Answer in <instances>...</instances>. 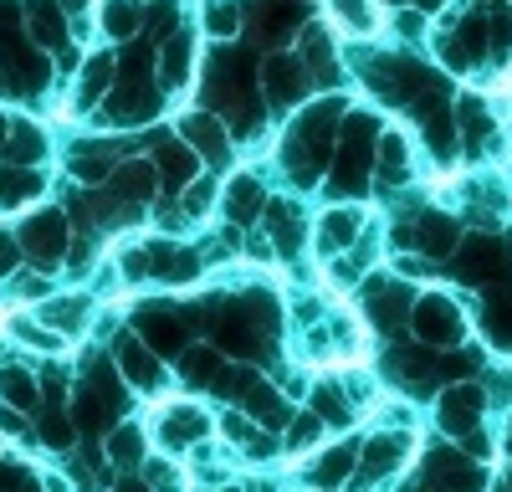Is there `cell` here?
<instances>
[{
  "label": "cell",
  "mask_w": 512,
  "mask_h": 492,
  "mask_svg": "<svg viewBox=\"0 0 512 492\" xmlns=\"http://www.w3.org/2000/svg\"><path fill=\"white\" fill-rule=\"evenodd\" d=\"M410 328L425 339V349H456L461 334H466V318H461V308L446 293H425L410 308Z\"/></svg>",
  "instance_id": "6da1fadb"
},
{
  "label": "cell",
  "mask_w": 512,
  "mask_h": 492,
  "mask_svg": "<svg viewBox=\"0 0 512 492\" xmlns=\"http://www.w3.org/2000/svg\"><path fill=\"white\" fill-rule=\"evenodd\" d=\"M62 252H67V221L57 211H36L21 221V257L31 267H57Z\"/></svg>",
  "instance_id": "7a4b0ae2"
},
{
  "label": "cell",
  "mask_w": 512,
  "mask_h": 492,
  "mask_svg": "<svg viewBox=\"0 0 512 492\" xmlns=\"http://www.w3.org/2000/svg\"><path fill=\"white\" fill-rule=\"evenodd\" d=\"M410 308H415V298H410V287L400 277H374L364 287V313H369V323L379 328V334H395L400 323H410Z\"/></svg>",
  "instance_id": "3957f363"
},
{
  "label": "cell",
  "mask_w": 512,
  "mask_h": 492,
  "mask_svg": "<svg viewBox=\"0 0 512 492\" xmlns=\"http://www.w3.org/2000/svg\"><path fill=\"white\" fill-rule=\"evenodd\" d=\"M410 436L405 431H384V436H374L364 451H359V472H364V482H384V477H395L400 467H405V457H410Z\"/></svg>",
  "instance_id": "277c9868"
},
{
  "label": "cell",
  "mask_w": 512,
  "mask_h": 492,
  "mask_svg": "<svg viewBox=\"0 0 512 492\" xmlns=\"http://www.w3.org/2000/svg\"><path fill=\"white\" fill-rule=\"evenodd\" d=\"M482 405H487L482 385H451V390L441 395V431H446V436L477 431V426H482Z\"/></svg>",
  "instance_id": "5b68a950"
},
{
  "label": "cell",
  "mask_w": 512,
  "mask_h": 492,
  "mask_svg": "<svg viewBox=\"0 0 512 492\" xmlns=\"http://www.w3.org/2000/svg\"><path fill=\"white\" fill-rule=\"evenodd\" d=\"M118 369H123V380L134 385V390H144V395H154L159 385H164V369H159V354L154 349H144L139 339H118Z\"/></svg>",
  "instance_id": "8992f818"
},
{
  "label": "cell",
  "mask_w": 512,
  "mask_h": 492,
  "mask_svg": "<svg viewBox=\"0 0 512 492\" xmlns=\"http://www.w3.org/2000/svg\"><path fill=\"white\" fill-rule=\"evenodd\" d=\"M210 436V421H205V410L200 405H169L164 416H159V441L169 451H180V446H200Z\"/></svg>",
  "instance_id": "52a82bcc"
},
{
  "label": "cell",
  "mask_w": 512,
  "mask_h": 492,
  "mask_svg": "<svg viewBox=\"0 0 512 492\" xmlns=\"http://www.w3.org/2000/svg\"><path fill=\"white\" fill-rule=\"evenodd\" d=\"M354 467H359V451H354V446H328L323 457L308 467V482H313L318 492H338V487H349Z\"/></svg>",
  "instance_id": "ba28073f"
},
{
  "label": "cell",
  "mask_w": 512,
  "mask_h": 492,
  "mask_svg": "<svg viewBox=\"0 0 512 492\" xmlns=\"http://www.w3.org/2000/svg\"><path fill=\"white\" fill-rule=\"evenodd\" d=\"M241 405H246V416H251L256 426H262V431H282V426L292 421L287 395H282V390H272V385H262V380L251 385V395H246Z\"/></svg>",
  "instance_id": "9c48e42d"
},
{
  "label": "cell",
  "mask_w": 512,
  "mask_h": 492,
  "mask_svg": "<svg viewBox=\"0 0 512 492\" xmlns=\"http://www.w3.org/2000/svg\"><path fill=\"white\" fill-rule=\"evenodd\" d=\"M149 272L164 277V282H195L200 277V257L180 252V246H154V252H149Z\"/></svg>",
  "instance_id": "30bf717a"
},
{
  "label": "cell",
  "mask_w": 512,
  "mask_h": 492,
  "mask_svg": "<svg viewBox=\"0 0 512 492\" xmlns=\"http://www.w3.org/2000/svg\"><path fill=\"white\" fill-rule=\"evenodd\" d=\"M262 205H267V190L256 185L251 175H241V180L226 190V216H231L236 226H251L256 216H262Z\"/></svg>",
  "instance_id": "8fae6325"
},
{
  "label": "cell",
  "mask_w": 512,
  "mask_h": 492,
  "mask_svg": "<svg viewBox=\"0 0 512 492\" xmlns=\"http://www.w3.org/2000/svg\"><path fill=\"white\" fill-rule=\"evenodd\" d=\"M144 323V339H149V349L154 354H175V349H185V323L175 318V313H144L139 318Z\"/></svg>",
  "instance_id": "7c38bea8"
},
{
  "label": "cell",
  "mask_w": 512,
  "mask_h": 492,
  "mask_svg": "<svg viewBox=\"0 0 512 492\" xmlns=\"http://www.w3.org/2000/svg\"><path fill=\"white\" fill-rule=\"evenodd\" d=\"M103 446H108V462H113V467H139V462H144V426L123 421V426H113V431L103 436Z\"/></svg>",
  "instance_id": "4fadbf2b"
},
{
  "label": "cell",
  "mask_w": 512,
  "mask_h": 492,
  "mask_svg": "<svg viewBox=\"0 0 512 492\" xmlns=\"http://www.w3.org/2000/svg\"><path fill=\"white\" fill-rule=\"evenodd\" d=\"M354 236H359V211H328L323 226H318V252L323 257H338Z\"/></svg>",
  "instance_id": "5bb4252c"
},
{
  "label": "cell",
  "mask_w": 512,
  "mask_h": 492,
  "mask_svg": "<svg viewBox=\"0 0 512 492\" xmlns=\"http://www.w3.org/2000/svg\"><path fill=\"white\" fill-rule=\"evenodd\" d=\"M456 267H461L466 282H487V277L502 272V257H497V246H492V241H466V246H461V257H456Z\"/></svg>",
  "instance_id": "9a60e30c"
},
{
  "label": "cell",
  "mask_w": 512,
  "mask_h": 492,
  "mask_svg": "<svg viewBox=\"0 0 512 492\" xmlns=\"http://www.w3.org/2000/svg\"><path fill=\"white\" fill-rule=\"evenodd\" d=\"M221 354L210 349V344H185V354H180V375H185V385H216V375H221Z\"/></svg>",
  "instance_id": "2e32d148"
},
{
  "label": "cell",
  "mask_w": 512,
  "mask_h": 492,
  "mask_svg": "<svg viewBox=\"0 0 512 492\" xmlns=\"http://www.w3.org/2000/svg\"><path fill=\"white\" fill-rule=\"evenodd\" d=\"M262 82H267L272 103H292L297 93H303V72H297V62H287V57H272L267 72H262Z\"/></svg>",
  "instance_id": "e0dca14e"
},
{
  "label": "cell",
  "mask_w": 512,
  "mask_h": 492,
  "mask_svg": "<svg viewBox=\"0 0 512 492\" xmlns=\"http://www.w3.org/2000/svg\"><path fill=\"white\" fill-rule=\"evenodd\" d=\"M113 190L123 195V200H149L154 190H159V180H154V164H123V170L113 175Z\"/></svg>",
  "instance_id": "ac0fdd59"
},
{
  "label": "cell",
  "mask_w": 512,
  "mask_h": 492,
  "mask_svg": "<svg viewBox=\"0 0 512 492\" xmlns=\"http://www.w3.org/2000/svg\"><path fill=\"white\" fill-rule=\"evenodd\" d=\"M185 139H190L195 149H205L210 159H226V134H221V123H216V118L190 113V118H185Z\"/></svg>",
  "instance_id": "d6986e66"
},
{
  "label": "cell",
  "mask_w": 512,
  "mask_h": 492,
  "mask_svg": "<svg viewBox=\"0 0 512 492\" xmlns=\"http://www.w3.org/2000/svg\"><path fill=\"white\" fill-rule=\"evenodd\" d=\"M0 395H6L16 410H31L36 405V395H41V385H36V375H31V369H0Z\"/></svg>",
  "instance_id": "ffe728a7"
},
{
  "label": "cell",
  "mask_w": 512,
  "mask_h": 492,
  "mask_svg": "<svg viewBox=\"0 0 512 492\" xmlns=\"http://www.w3.org/2000/svg\"><path fill=\"white\" fill-rule=\"evenodd\" d=\"M108 77H113V57H88V67H82V82H77V103L88 108L108 93Z\"/></svg>",
  "instance_id": "44dd1931"
},
{
  "label": "cell",
  "mask_w": 512,
  "mask_h": 492,
  "mask_svg": "<svg viewBox=\"0 0 512 492\" xmlns=\"http://www.w3.org/2000/svg\"><path fill=\"white\" fill-rule=\"evenodd\" d=\"M267 226H272V246L277 252H297V246H303V221H297L287 205H272V216H267Z\"/></svg>",
  "instance_id": "7402d4cb"
},
{
  "label": "cell",
  "mask_w": 512,
  "mask_h": 492,
  "mask_svg": "<svg viewBox=\"0 0 512 492\" xmlns=\"http://www.w3.org/2000/svg\"><path fill=\"white\" fill-rule=\"evenodd\" d=\"M323 431H328V421L318 416V410H303V416L287 421V446H292V451H313V446L323 441Z\"/></svg>",
  "instance_id": "603a6c76"
},
{
  "label": "cell",
  "mask_w": 512,
  "mask_h": 492,
  "mask_svg": "<svg viewBox=\"0 0 512 492\" xmlns=\"http://www.w3.org/2000/svg\"><path fill=\"white\" fill-rule=\"evenodd\" d=\"M482 323H487V339L497 349H512V298H487Z\"/></svg>",
  "instance_id": "cb8c5ba5"
},
{
  "label": "cell",
  "mask_w": 512,
  "mask_h": 492,
  "mask_svg": "<svg viewBox=\"0 0 512 492\" xmlns=\"http://www.w3.org/2000/svg\"><path fill=\"white\" fill-rule=\"evenodd\" d=\"M6 154H11V159H41V154H47V139H41L36 123H11Z\"/></svg>",
  "instance_id": "d4e9b609"
},
{
  "label": "cell",
  "mask_w": 512,
  "mask_h": 492,
  "mask_svg": "<svg viewBox=\"0 0 512 492\" xmlns=\"http://www.w3.org/2000/svg\"><path fill=\"white\" fill-rule=\"evenodd\" d=\"M36 195H41V175H26V170H0V205L36 200Z\"/></svg>",
  "instance_id": "484cf974"
},
{
  "label": "cell",
  "mask_w": 512,
  "mask_h": 492,
  "mask_svg": "<svg viewBox=\"0 0 512 492\" xmlns=\"http://www.w3.org/2000/svg\"><path fill=\"white\" fill-rule=\"evenodd\" d=\"M420 246H425L431 257H451V252H456V226H451L446 216L425 221V226H420Z\"/></svg>",
  "instance_id": "4316f807"
},
{
  "label": "cell",
  "mask_w": 512,
  "mask_h": 492,
  "mask_svg": "<svg viewBox=\"0 0 512 492\" xmlns=\"http://www.w3.org/2000/svg\"><path fill=\"white\" fill-rule=\"evenodd\" d=\"M251 385H256L251 369H246V364H231V369H221V375H216V385H210V390L226 395V400H246V395H251Z\"/></svg>",
  "instance_id": "83f0119b"
},
{
  "label": "cell",
  "mask_w": 512,
  "mask_h": 492,
  "mask_svg": "<svg viewBox=\"0 0 512 492\" xmlns=\"http://www.w3.org/2000/svg\"><path fill=\"white\" fill-rule=\"evenodd\" d=\"M159 170H164L169 185H190L195 180V159H190V149H164L159 154Z\"/></svg>",
  "instance_id": "f1b7e54d"
},
{
  "label": "cell",
  "mask_w": 512,
  "mask_h": 492,
  "mask_svg": "<svg viewBox=\"0 0 512 492\" xmlns=\"http://www.w3.org/2000/svg\"><path fill=\"white\" fill-rule=\"evenodd\" d=\"M31 31H36L41 41H47L52 52L62 47V21H57V11L47 6V0H36V6H31Z\"/></svg>",
  "instance_id": "f546056e"
},
{
  "label": "cell",
  "mask_w": 512,
  "mask_h": 492,
  "mask_svg": "<svg viewBox=\"0 0 512 492\" xmlns=\"http://www.w3.org/2000/svg\"><path fill=\"white\" fill-rule=\"evenodd\" d=\"M313 410H318L328 426H349V416H354V410H349V395L338 400L333 390H318V395H313Z\"/></svg>",
  "instance_id": "4dcf8cb0"
},
{
  "label": "cell",
  "mask_w": 512,
  "mask_h": 492,
  "mask_svg": "<svg viewBox=\"0 0 512 492\" xmlns=\"http://www.w3.org/2000/svg\"><path fill=\"white\" fill-rule=\"evenodd\" d=\"M72 436H77L72 416H62V410H52V416H41V441H47L52 451H57V446H72Z\"/></svg>",
  "instance_id": "1f68e13d"
},
{
  "label": "cell",
  "mask_w": 512,
  "mask_h": 492,
  "mask_svg": "<svg viewBox=\"0 0 512 492\" xmlns=\"http://www.w3.org/2000/svg\"><path fill=\"white\" fill-rule=\"evenodd\" d=\"M164 72H169V82H185V77H190V36H175V41H169Z\"/></svg>",
  "instance_id": "d6a6232c"
},
{
  "label": "cell",
  "mask_w": 512,
  "mask_h": 492,
  "mask_svg": "<svg viewBox=\"0 0 512 492\" xmlns=\"http://www.w3.org/2000/svg\"><path fill=\"white\" fill-rule=\"evenodd\" d=\"M333 11H338V21L354 26V31H369V26H374V16H369L364 0H333Z\"/></svg>",
  "instance_id": "836d02e7"
},
{
  "label": "cell",
  "mask_w": 512,
  "mask_h": 492,
  "mask_svg": "<svg viewBox=\"0 0 512 492\" xmlns=\"http://www.w3.org/2000/svg\"><path fill=\"white\" fill-rule=\"evenodd\" d=\"M21 262V236L0 231V277H11V267Z\"/></svg>",
  "instance_id": "e575fe53"
},
{
  "label": "cell",
  "mask_w": 512,
  "mask_h": 492,
  "mask_svg": "<svg viewBox=\"0 0 512 492\" xmlns=\"http://www.w3.org/2000/svg\"><path fill=\"white\" fill-rule=\"evenodd\" d=\"M47 323L77 328V323H82V303H52V308H47Z\"/></svg>",
  "instance_id": "d590c367"
},
{
  "label": "cell",
  "mask_w": 512,
  "mask_h": 492,
  "mask_svg": "<svg viewBox=\"0 0 512 492\" xmlns=\"http://www.w3.org/2000/svg\"><path fill=\"white\" fill-rule=\"evenodd\" d=\"M108 31H113V36H128V31H134V16H128L123 0H113V6H108Z\"/></svg>",
  "instance_id": "8d00e7d4"
},
{
  "label": "cell",
  "mask_w": 512,
  "mask_h": 492,
  "mask_svg": "<svg viewBox=\"0 0 512 492\" xmlns=\"http://www.w3.org/2000/svg\"><path fill=\"white\" fill-rule=\"evenodd\" d=\"M149 482H154V492H175V467H169V462H149Z\"/></svg>",
  "instance_id": "74e56055"
},
{
  "label": "cell",
  "mask_w": 512,
  "mask_h": 492,
  "mask_svg": "<svg viewBox=\"0 0 512 492\" xmlns=\"http://www.w3.org/2000/svg\"><path fill=\"white\" fill-rule=\"evenodd\" d=\"M236 21H241L236 6H210V31H216V36L221 31H236Z\"/></svg>",
  "instance_id": "f35d334b"
},
{
  "label": "cell",
  "mask_w": 512,
  "mask_h": 492,
  "mask_svg": "<svg viewBox=\"0 0 512 492\" xmlns=\"http://www.w3.org/2000/svg\"><path fill=\"white\" fill-rule=\"evenodd\" d=\"M185 205H190V211H205V205H210V185H190Z\"/></svg>",
  "instance_id": "ab89813d"
},
{
  "label": "cell",
  "mask_w": 512,
  "mask_h": 492,
  "mask_svg": "<svg viewBox=\"0 0 512 492\" xmlns=\"http://www.w3.org/2000/svg\"><path fill=\"white\" fill-rule=\"evenodd\" d=\"M113 492H154V487H149V482H118Z\"/></svg>",
  "instance_id": "60d3db41"
},
{
  "label": "cell",
  "mask_w": 512,
  "mask_h": 492,
  "mask_svg": "<svg viewBox=\"0 0 512 492\" xmlns=\"http://www.w3.org/2000/svg\"><path fill=\"white\" fill-rule=\"evenodd\" d=\"M11 139V129H6V118H0V144H6Z\"/></svg>",
  "instance_id": "b9f144b4"
},
{
  "label": "cell",
  "mask_w": 512,
  "mask_h": 492,
  "mask_svg": "<svg viewBox=\"0 0 512 492\" xmlns=\"http://www.w3.org/2000/svg\"><path fill=\"white\" fill-rule=\"evenodd\" d=\"M507 492H512V472H507Z\"/></svg>",
  "instance_id": "7bdbcfd3"
},
{
  "label": "cell",
  "mask_w": 512,
  "mask_h": 492,
  "mask_svg": "<svg viewBox=\"0 0 512 492\" xmlns=\"http://www.w3.org/2000/svg\"><path fill=\"white\" fill-rule=\"evenodd\" d=\"M67 6H82V0H67Z\"/></svg>",
  "instance_id": "ee69618b"
}]
</instances>
